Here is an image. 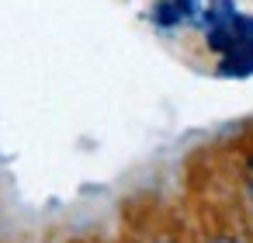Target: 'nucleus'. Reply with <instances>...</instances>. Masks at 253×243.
<instances>
[{"instance_id":"f257e3e1","label":"nucleus","mask_w":253,"mask_h":243,"mask_svg":"<svg viewBox=\"0 0 253 243\" xmlns=\"http://www.w3.org/2000/svg\"><path fill=\"white\" fill-rule=\"evenodd\" d=\"M208 49L218 52V73L222 77H253V18L229 14L222 25L208 28Z\"/></svg>"},{"instance_id":"7ed1b4c3","label":"nucleus","mask_w":253,"mask_h":243,"mask_svg":"<svg viewBox=\"0 0 253 243\" xmlns=\"http://www.w3.org/2000/svg\"><path fill=\"white\" fill-rule=\"evenodd\" d=\"M153 243H180V240H170V236H160V240H153Z\"/></svg>"},{"instance_id":"f03ea898","label":"nucleus","mask_w":253,"mask_h":243,"mask_svg":"<svg viewBox=\"0 0 253 243\" xmlns=\"http://www.w3.org/2000/svg\"><path fill=\"white\" fill-rule=\"evenodd\" d=\"M208 243H246L243 236H236V233H218V236H211Z\"/></svg>"}]
</instances>
